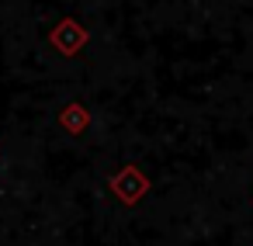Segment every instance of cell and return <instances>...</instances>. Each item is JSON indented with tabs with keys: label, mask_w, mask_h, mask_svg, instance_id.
I'll list each match as a JSON object with an SVG mask.
<instances>
[{
	"label": "cell",
	"mask_w": 253,
	"mask_h": 246,
	"mask_svg": "<svg viewBox=\"0 0 253 246\" xmlns=\"http://www.w3.org/2000/svg\"><path fill=\"white\" fill-rule=\"evenodd\" d=\"M49 42H52L63 56H73V52H80V45L87 42V32H84L77 21H63V25L49 35Z\"/></svg>",
	"instance_id": "6da1fadb"
},
{
	"label": "cell",
	"mask_w": 253,
	"mask_h": 246,
	"mask_svg": "<svg viewBox=\"0 0 253 246\" xmlns=\"http://www.w3.org/2000/svg\"><path fill=\"white\" fill-rule=\"evenodd\" d=\"M111 187H115V194H118L125 205H135V201L142 198V191H146V177L128 166V170H122V173L111 180Z\"/></svg>",
	"instance_id": "7a4b0ae2"
}]
</instances>
